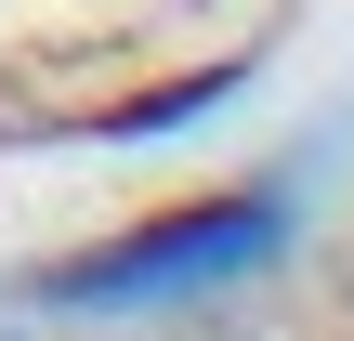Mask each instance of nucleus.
Segmentation results:
<instances>
[{"instance_id":"f257e3e1","label":"nucleus","mask_w":354,"mask_h":341,"mask_svg":"<svg viewBox=\"0 0 354 341\" xmlns=\"http://www.w3.org/2000/svg\"><path fill=\"white\" fill-rule=\"evenodd\" d=\"M302 237V197L289 184H210V197H171L66 263H39V302L53 315H158V302H210L236 276H263L276 250Z\"/></svg>"}]
</instances>
